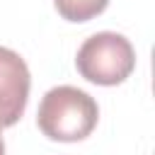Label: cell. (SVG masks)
<instances>
[{
	"label": "cell",
	"instance_id": "1",
	"mask_svg": "<svg viewBox=\"0 0 155 155\" xmlns=\"http://www.w3.org/2000/svg\"><path fill=\"white\" fill-rule=\"evenodd\" d=\"M99 121V107L94 97L73 85L51 87L36 111L39 131L58 143H78L85 140Z\"/></svg>",
	"mask_w": 155,
	"mask_h": 155
},
{
	"label": "cell",
	"instance_id": "2",
	"mask_svg": "<svg viewBox=\"0 0 155 155\" xmlns=\"http://www.w3.org/2000/svg\"><path fill=\"white\" fill-rule=\"evenodd\" d=\"M78 73L102 87L121 85L136 68L133 44L116 31H97L82 41L75 56Z\"/></svg>",
	"mask_w": 155,
	"mask_h": 155
},
{
	"label": "cell",
	"instance_id": "3",
	"mask_svg": "<svg viewBox=\"0 0 155 155\" xmlns=\"http://www.w3.org/2000/svg\"><path fill=\"white\" fill-rule=\"evenodd\" d=\"M29 90L31 75L24 58L12 48L0 46V131L22 119Z\"/></svg>",
	"mask_w": 155,
	"mask_h": 155
},
{
	"label": "cell",
	"instance_id": "4",
	"mask_svg": "<svg viewBox=\"0 0 155 155\" xmlns=\"http://www.w3.org/2000/svg\"><path fill=\"white\" fill-rule=\"evenodd\" d=\"M109 0H53L58 15L68 22H90L107 10Z\"/></svg>",
	"mask_w": 155,
	"mask_h": 155
},
{
	"label": "cell",
	"instance_id": "5",
	"mask_svg": "<svg viewBox=\"0 0 155 155\" xmlns=\"http://www.w3.org/2000/svg\"><path fill=\"white\" fill-rule=\"evenodd\" d=\"M0 155H5V140H2V133H0Z\"/></svg>",
	"mask_w": 155,
	"mask_h": 155
}]
</instances>
